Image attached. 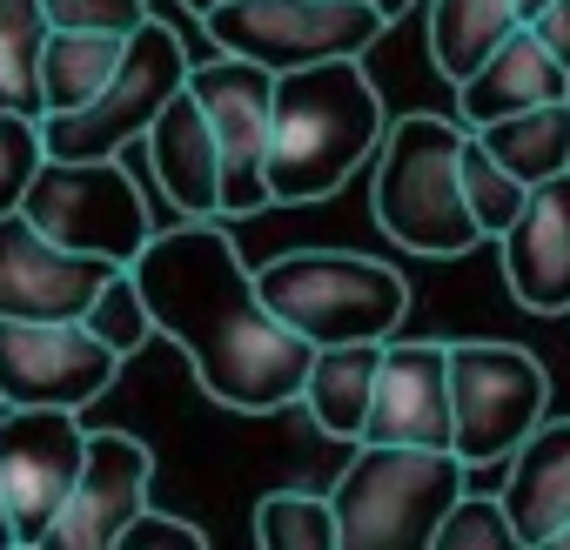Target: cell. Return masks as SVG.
Segmentation results:
<instances>
[{
    "label": "cell",
    "instance_id": "cell-1",
    "mask_svg": "<svg viewBox=\"0 0 570 550\" xmlns=\"http://www.w3.org/2000/svg\"><path fill=\"white\" fill-rule=\"evenodd\" d=\"M128 268L155 316V336H168L188 356L208 403L242 410V416H275L303 396L316 343H303L262 303L222 215L155 228Z\"/></svg>",
    "mask_w": 570,
    "mask_h": 550
},
{
    "label": "cell",
    "instance_id": "cell-27",
    "mask_svg": "<svg viewBox=\"0 0 570 550\" xmlns=\"http://www.w3.org/2000/svg\"><path fill=\"white\" fill-rule=\"evenodd\" d=\"M121 363L155 336V316H148V303H141V283H135V268L121 262V268H108V283L95 289V303H88V316H81Z\"/></svg>",
    "mask_w": 570,
    "mask_h": 550
},
{
    "label": "cell",
    "instance_id": "cell-26",
    "mask_svg": "<svg viewBox=\"0 0 570 550\" xmlns=\"http://www.w3.org/2000/svg\"><path fill=\"white\" fill-rule=\"evenodd\" d=\"M456 175H463V202H470V215H476V228H483V242H497L510 222H517V208H523V181L476 141V135H463V161H456Z\"/></svg>",
    "mask_w": 570,
    "mask_h": 550
},
{
    "label": "cell",
    "instance_id": "cell-30",
    "mask_svg": "<svg viewBox=\"0 0 570 550\" xmlns=\"http://www.w3.org/2000/svg\"><path fill=\"white\" fill-rule=\"evenodd\" d=\"M48 28H95V35H135L148 21V0H41Z\"/></svg>",
    "mask_w": 570,
    "mask_h": 550
},
{
    "label": "cell",
    "instance_id": "cell-21",
    "mask_svg": "<svg viewBox=\"0 0 570 550\" xmlns=\"http://www.w3.org/2000/svg\"><path fill=\"white\" fill-rule=\"evenodd\" d=\"M523 188L530 181H550V175H563L570 168V101H543V108H517V115H503V121H483V128H470Z\"/></svg>",
    "mask_w": 570,
    "mask_h": 550
},
{
    "label": "cell",
    "instance_id": "cell-37",
    "mask_svg": "<svg viewBox=\"0 0 570 550\" xmlns=\"http://www.w3.org/2000/svg\"><path fill=\"white\" fill-rule=\"evenodd\" d=\"M537 8H543V0H517V21H530V14H537Z\"/></svg>",
    "mask_w": 570,
    "mask_h": 550
},
{
    "label": "cell",
    "instance_id": "cell-10",
    "mask_svg": "<svg viewBox=\"0 0 570 550\" xmlns=\"http://www.w3.org/2000/svg\"><path fill=\"white\" fill-rule=\"evenodd\" d=\"M188 95L202 101L222 155V215H255L268 208V101L275 75L242 55H208L188 61Z\"/></svg>",
    "mask_w": 570,
    "mask_h": 550
},
{
    "label": "cell",
    "instance_id": "cell-16",
    "mask_svg": "<svg viewBox=\"0 0 570 550\" xmlns=\"http://www.w3.org/2000/svg\"><path fill=\"white\" fill-rule=\"evenodd\" d=\"M503 242V283L530 316H570V168L530 181Z\"/></svg>",
    "mask_w": 570,
    "mask_h": 550
},
{
    "label": "cell",
    "instance_id": "cell-23",
    "mask_svg": "<svg viewBox=\"0 0 570 550\" xmlns=\"http://www.w3.org/2000/svg\"><path fill=\"white\" fill-rule=\"evenodd\" d=\"M128 35H95V28H48V48H41V101L48 115H68L81 101H95L121 61Z\"/></svg>",
    "mask_w": 570,
    "mask_h": 550
},
{
    "label": "cell",
    "instance_id": "cell-6",
    "mask_svg": "<svg viewBox=\"0 0 570 550\" xmlns=\"http://www.w3.org/2000/svg\"><path fill=\"white\" fill-rule=\"evenodd\" d=\"M181 81H188V48H181V35H175L168 21L148 14V21L128 35L121 61H115V75H108V88H101L95 101H81V108H68V115H41V141H48V155H61V161L128 155Z\"/></svg>",
    "mask_w": 570,
    "mask_h": 550
},
{
    "label": "cell",
    "instance_id": "cell-31",
    "mask_svg": "<svg viewBox=\"0 0 570 550\" xmlns=\"http://www.w3.org/2000/svg\"><path fill=\"white\" fill-rule=\"evenodd\" d=\"M115 550H202V530L181 523V517H168V510H155V503H141V510L121 523Z\"/></svg>",
    "mask_w": 570,
    "mask_h": 550
},
{
    "label": "cell",
    "instance_id": "cell-19",
    "mask_svg": "<svg viewBox=\"0 0 570 550\" xmlns=\"http://www.w3.org/2000/svg\"><path fill=\"white\" fill-rule=\"evenodd\" d=\"M503 510L517 543L543 550L557 523H570V416H543L503 463Z\"/></svg>",
    "mask_w": 570,
    "mask_h": 550
},
{
    "label": "cell",
    "instance_id": "cell-4",
    "mask_svg": "<svg viewBox=\"0 0 570 550\" xmlns=\"http://www.w3.org/2000/svg\"><path fill=\"white\" fill-rule=\"evenodd\" d=\"M470 463L430 443H370L336 477V537L343 550H430L443 510L463 497Z\"/></svg>",
    "mask_w": 570,
    "mask_h": 550
},
{
    "label": "cell",
    "instance_id": "cell-13",
    "mask_svg": "<svg viewBox=\"0 0 570 550\" xmlns=\"http://www.w3.org/2000/svg\"><path fill=\"white\" fill-rule=\"evenodd\" d=\"M101 255H75L61 242H48L21 208L0 215V316H21V323H68L88 316L95 289L108 283Z\"/></svg>",
    "mask_w": 570,
    "mask_h": 550
},
{
    "label": "cell",
    "instance_id": "cell-32",
    "mask_svg": "<svg viewBox=\"0 0 570 550\" xmlns=\"http://www.w3.org/2000/svg\"><path fill=\"white\" fill-rule=\"evenodd\" d=\"M523 28H530V35H537V41H543L563 68H570V0H543V8H537Z\"/></svg>",
    "mask_w": 570,
    "mask_h": 550
},
{
    "label": "cell",
    "instance_id": "cell-17",
    "mask_svg": "<svg viewBox=\"0 0 570 550\" xmlns=\"http://www.w3.org/2000/svg\"><path fill=\"white\" fill-rule=\"evenodd\" d=\"M135 148L148 155V175L161 181V202L181 222L222 215V155H215V128H208L202 101L188 95V81L161 101V115L148 121V135Z\"/></svg>",
    "mask_w": 570,
    "mask_h": 550
},
{
    "label": "cell",
    "instance_id": "cell-22",
    "mask_svg": "<svg viewBox=\"0 0 570 550\" xmlns=\"http://www.w3.org/2000/svg\"><path fill=\"white\" fill-rule=\"evenodd\" d=\"M510 28H517V0H430V35H423V48H430L436 75L456 88L463 75L483 68V55Z\"/></svg>",
    "mask_w": 570,
    "mask_h": 550
},
{
    "label": "cell",
    "instance_id": "cell-12",
    "mask_svg": "<svg viewBox=\"0 0 570 550\" xmlns=\"http://www.w3.org/2000/svg\"><path fill=\"white\" fill-rule=\"evenodd\" d=\"M88 456L81 410H28V403H0V490L14 503L21 543H48V523L75 497Z\"/></svg>",
    "mask_w": 570,
    "mask_h": 550
},
{
    "label": "cell",
    "instance_id": "cell-15",
    "mask_svg": "<svg viewBox=\"0 0 570 550\" xmlns=\"http://www.w3.org/2000/svg\"><path fill=\"white\" fill-rule=\"evenodd\" d=\"M363 436L370 443H430V450H450V343H396V336L383 343Z\"/></svg>",
    "mask_w": 570,
    "mask_h": 550
},
{
    "label": "cell",
    "instance_id": "cell-34",
    "mask_svg": "<svg viewBox=\"0 0 570 550\" xmlns=\"http://www.w3.org/2000/svg\"><path fill=\"white\" fill-rule=\"evenodd\" d=\"M376 8H383V14H390V21H403V14H410V8H416V0H376Z\"/></svg>",
    "mask_w": 570,
    "mask_h": 550
},
{
    "label": "cell",
    "instance_id": "cell-7",
    "mask_svg": "<svg viewBox=\"0 0 570 550\" xmlns=\"http://www.w3.org/2000/svg\"><path fill=\"white\" fill-rule=\"evenodd\" d=\"M202 28H208V48L282 75L303 61L370 55L396 21L376 0H222V8L202 14Z\"/></svg>",
    "mask_w": 570,
    "mask_h": 550
},
{
    "label": "cell",
    "instance_id": "cell-9",
    "mask_svg": "<svg viewBox=\"0 0 570 550\" xmlns=\"http://www.w3.org/2000/svg\"><path fill=\"white\" fill-rule=\"evenodd\" d=\"M550 376L517 343H450V450L470 470L510 463V450L543 423Z\"/></svg>",
    "mask_w": 570,
    "mask_h": 550
},
{
    "label": "cell",
    "instance_id": "cell-11",
    "mask_svg": "<svg viewBox=\"0 0 570 550\" xmlns=\"http://www.w3.org/2000/svg\"><path fill=\"white\" fill-rule=\"evenodd\" d=\"M121 376V356L81 323H21L0 316V403H28V410H88L108 396Z\"/></svg>",
    "mask_w": 570,
    "mask_h": 550
},
{
    "label": "cell",
    "instance_id": "cell-8",
    "mask_svg": "<svg viewBox=\"0 0 570 550\" xmlns=\"http://www.w3.org/2000/svg\"><path fill=\"white\" fill-rule=\"evenodd\" d=\"M21 215L75 248V255H101V262H135L141 242L155 235V215L135 188V175L121 168V155H101V161H61L48 155L21 195Z\"/></svg>",
    "mask_w": 570,
    "mask_h": 550
},
{
    "label": "cell",
    "instance_id": "cell-3",
    "mask_svg": "<svg viewBox=\"0 0 570 550\" xmlns=\"http://www.w3.org/2000/svg\"><path fill=\"white\" fill-rule=\"evenodd\" d=\"M463 121H436V115H403L390 121L383 148H376V181H370V215L376 228L430 262L470 255L483 242L470 202H463Z\"/></svg>",
    "mask_w": 570,
    "mask_h": 550
},
{
    "label": "cell",
    "instance_id": "cell-35",
    "mask_svg": "<svg viewBox=\"0 0 570 550\" xmlns=\"http://www.w3.org/2000/svg\"><path fill=\"white\" fill-rule=\"evenodd\" d=\"M543 550H570V523H557V530H550V543H543Z\"/></svg>",
    "mask_w": 570,
    "mask_h": 550
},
{
    "label": "cell",
    "instance_id": "cell-2",
    "mask_svg": "<svg viewBox=\"0 0 570 550\" xmlns=\"http://www.w3.org/2000/svg\"><path fill=\"white\" fill-rule=\"evenodd\" d=\"M383 135L390 121L363 55L282 68L268 101V202L296 208L336 195L350 175L376 161Z\"/></svg>",
    "mask_w": 570,
    "mask_h": 550
},
{
    "label": "cell",
    "instance_id": "cell-5",
    "mask_svg": "<svg viewBox=\"0 0 570 550\" xmlns=\"http://www.w3.org/2000/svg\"><path fill=\"white\" fill-rule=\"evenodd\" d=\"M262 303L289 323L303 343H390L410 316V283L376 262V255H350V248H289L268 268H255Z\"/></svg>",
    "mask_w": 570,
    "mask_h": 550
},
{
    "label": "cell",
    "instance_id": "cell-18",
    "mask_svg": "<svg viewBox=\"0 0 570 550\" xmlns=\"http://www.w3.org/2000/svg\"><path fill=\"white\" fill-rule=\"evenodd\" d=\"M543 101H570V68L517 21L476 75L456 81V121L463 128H483V121H503L517 108H543Z\"/></svg>",
    "mask_w": 570,
    "mask_h": 550
},
{
    "label": "cell",
    "instance_id": "cell-24",
    "mask_svg": "<svg viewBox=\"0 0 570 550\" xmlns=\"http://www.w3.org/2000/svg\"><path fill=\"white\" fill-rule=\"evenodd\" d=\"M41 48H48V8L41 0H0V108L48 115L41 101Z\"/></svg>",
    "mask_w": 570,
    "mask_h": 550
},
{
    "label": "cell",
    "instance_id": "cell-28",
    "mask_svg": "<svg viewBox=\"0 0 570 550\" xmlns=\"http://www.w3.org/2000/svg\"><path fill=\"white\" fill-rule=\"evenodd\" d=\"M436 550H517V530H510V510H503V497H456L450 510H443V523H436V537H430Z\"/></svg>",
    "mask_w": 570,
    "mask_h": 550
},
{
    "label": "cell",
    "instance_id": "cell-25",
    "mask_svg": "<svg viewBox=\"0 0 570 550\" xmlns=\"http://www.w3.org/2000/svg\"><path fill=\"white\" fill-rule=\"evenodd\" d=\"M255 543H268V550H343L336 503L316 490H268L255 503Z\"/></svg>",
    "mask_w": 570,
    "mask_h": 550
},
{
    "label": "cell",
    "instance_id": "cell-29",
    "mask_svg": "<svg viewBox=\"0 0 570 550\" xmlns=\"http://www.w3.org/2000/svg\"><path fill=\"white\" fill-rule=\"evenodd\" d=\"M48 161V141H41V121L35 115H14V108H0V215H14L35 168Z\"/></svg>",
    "mask_w": 570,
    "mask_h": 550
},
{
    "label": "cell",
    "instance_id": "cell-33",
    "mask_svg": "<svg viewBox=\"0 0 570 550\" xmlns=\"http://www.w3.org/2000/svg\"><path fill=\"white\" fill-rule=\"evenodd\" d=\"M21 543V530H14V503H8V490H0V550H14Z\"/></svg>",
    "mask_w": 570,
    "mask_h": 550
},
{
    "label": "cell",
    "instance_id": "cell-20",
    "mask_svg": "<svg viewBox=\"0 0 570 550\" xmlns=\"http://www.w3.org/2000/svg\"><path fill=\"white\" fill-rule=\"evenodd\" d=\"M376 363H383V343H323L309 356V376H303V410L323 436H343L356 443L363 436V416H370V390H376Z\"/></svg>",
    "mask_w": 570,
    "mask_h": 550
},
{
    "label": "cell",
    "instance_id": "cell-36",
    "mask_svg": "<svg viewBox=\"0 0 570 550\" xmlns=\"http://www.w3.org/2000/svg\"><path fill=\"white\" fill-rule=\"evenodd\" d=\"M181 8H188V14H208V8H222V0H181Z\"/></svg>",
    "mask_w": 570,
    "mask_h": 550
},
{
    "label": "cell",
    "instance_id": "cell-14",
    "mask_svg": "<svg viewBox=\"0 0 570 550\" xmlns=\"http://www.w3.org/2000/svg\"><path fill=\"white\" fill-rule=\"evenodd\" d=\"M148 483H155L148 443L128 436V430H95L88 456H81V477H75V497L48 523V543L55 550H115L121 523L148 503Z\"/></svg>",
    "mask_w": 570,
    "mask_h": 550
}]
</instances>
